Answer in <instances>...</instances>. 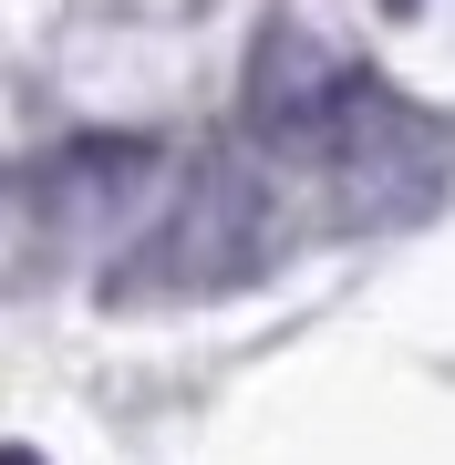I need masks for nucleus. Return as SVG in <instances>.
Listing matches in <instances>:
<instances>
[{
  "label": "nucleus",
  "instance_id": "1",
  "mask_svg": "<svg viewBox=\"0 0 455 465\" xmlns=\"http://www.w3.org/2000/svg\"><path fill=\"white\" fill-rule=\"evenodd\" d=\"M301 155L331 166L341 217H362V228L435 207V186H445V124L424 104H404L383 73H362V63H341V84H331V104H321Z\"/></svg>",
  "mask_w": 455,
  "mask_h": 465
},
{
  "label": "nucleus",
  "instance_id": "2",
  "mask_svg": "<svg viewBox=\"0 0 455 465\" xmlns=\"http://www.w3.org/2000/svg\"><path fill=\"white\" fill-rule=\"evenodd\" d=\"M259 259H270V186L238 155H207L186 176V197L135 238V259L104 290L114 300H197V290H238Z\"/></svg>",
  "mask_w": 455,
  "mask_h": 465
},
{
  "label": "nucleus",
  "instance_id": "3",
  "mask_svg": "<svg viewBox=\"0 0 455 465\" xmlns=\"http://www.w3.org/2000/svg\"><path fill=\"white\" fill-rule=\"evenodd\" d=\"M341 84V63L321 52L301 21H270L249 52V134L259 145H311V124H321V104H331Z\"/></svg>",
  "mask_w": 455,
  "mask_h": 465
},
{
  "label": "nucleus",
  "instance_id": "4",
  "mask_svg": "<svg viewBox=\"0 0 455 465\" xmlns=\"http://www.w3.org/2000/svg\"><path fill=\"white\" fill-rule=\"evenodd\" d=\"M155 176V145L145 134H84V145L52 155V197H124V186Z\"/></svg>",
  "mask_w": 455,
  "mask_h": 465
},
{
  "label": "nucleus",
  "instance_id": "5",
  "mask_svg": "<svg viewBox=\"0 0 455 465\" xmlns=\"http://www.w3.org/2000/svg\"><path fill=\"white\" fill-rule=\"evenodd\" d=\"M0 465H42V455H32V445H0Z\"/></svg>",
  "mask_w": 455,
  "mask_h": 465
},
{
  "label": "nucleus",
  "instance_id": "6",
  "mask_svg": "<svg viewBox=\"0 0 455 465\" xmlns=\"http://www.w3.org/2000/svg\"><path fill=\"white\" fill-rule=\"evenodd\" d=\"M383 11H424V0H383Z\"/></svg>",
  "mask_w": 455,
  "mask_h": 465
}]
</instances>
